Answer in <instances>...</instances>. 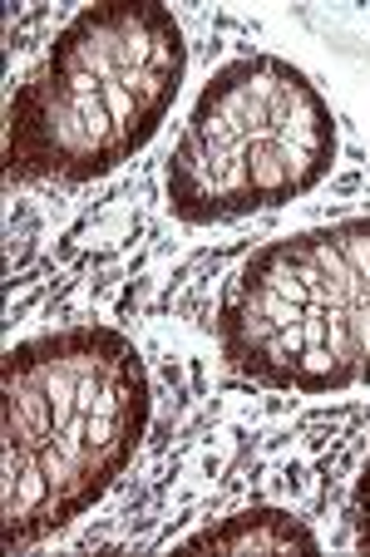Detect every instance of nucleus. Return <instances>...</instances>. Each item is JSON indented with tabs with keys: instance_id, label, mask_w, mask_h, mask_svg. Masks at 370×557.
Wrapping results in <instances>:
<instances>
[{
	"instance_id": "f257e3e1",
	"label": "nucleus",
	"mask_w": 370,
	"mask_h": 557,
	"mask_svg": "<svg viewBox=\"0 0 370 557\" xmlns=\"http://www.w3.org/2000/svg\"><path fill=\"white\" fill-rule=\"evenodd\" d=\"M5 547L45 543L85 518L128 469L148 430V370L128 336L64 326L0 360Z\"/></svg>"
},
{
	"instance_id": "f03ea898",
	"label": "nucleus",
	"mask_w": 370,
	"mask_h": 557,
	"mask_svg": "<svg viewBox=\"0 0 370 557\" xmlns=\"http://www.w3.org/2000/svg\"><path fill=\"white\" fill-rule=\"evenodd\" d=\"M188 74L173 11L109 0L79 11L5 109L11 183H95L148 148Z\"/></svg>"
},
{
	"instance_id": "7ed1b4c3",
	"label": "nucleus",
	"mask_w": 370,
	"mask_h": 557,
	"mask_svg": "<svg viewBox=\"0 0 370 557\" xmlns=\"http://www.w3.org/2000/svg\"><path fill=\"white\" fill-rule=\"evenodd\" d=\"M222 356L272 389L370 385V218L267 243L227 276Z\"/></svg>"
},
{
	"instance_id": "20e7f679",
	"label": "nucleus",
	"mask_w": 370,
	"mask_h": 557,
	"mask_svg": "<svg viewBox=\"0 0 370 557\" xmlns=\"http://www.w3.org/2000/svg\"><path fill=\"white\" fill-rule=\"evenodd\" d=\"M336 163V114L292 60L243 54L202 85L169 158V208L193 227L307 198Z\"/></svg>"
},
{
	"instance_id": "39448f33",
	"label": "nucleus",
	"mask_w": 370,
	"mask_h": 557,
	"mask_svg": "<svg viewBox=\"0 0 370 557\" xmlns=\"http://www.w3.org/2000/svg\"><path fill=\"white\" fill-rule=\"evenodd\" d=\"M188 547L198 553H317L321 543L301 518L282 513V508H247L212 528H198Z\"/></svg>"
},
{
	"instance_id": "423d86ee",
	"label": "nucleus",
	"mask_w": 370,
	"mask_h": 557,
	"mask_svg": "<svg viewBox=\"0 0 370 557\" xmlns=\"http://www.w3.org/2000/svg\"><path fill=\"white\" fill-rule=\"evenodd\" d=\"M350 523H356V543L370 547V459L360 463L356 494H350Z\"/></svg>"
}]
</instances>
